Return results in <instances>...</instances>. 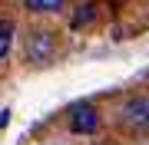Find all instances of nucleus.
<instances>
[{
    "instance_id": "nucleus-3",
    "label": "nucleus",
    "mask_w": 149,
    "mask_h": 145,
    "mask_svg": "<svg viewBox=\"0 0 149 145\" xmlns=\"http://www.w3.org/2000/svg\"><path fill=\"white\" fill-rule=\"evenodd\" d=\"M100 129V112L90 106V102H80V106L70 109V132L76 135H93Z\"/></svg>"
},
{
    "instance_id": "nucleus-4",
    "label": "nucleus",
    "mask_w": 149,
    "mask_h": 145,
    "mask_svg": "<svg viewBox=\"0 0 149 145\" xmlns=\"http://www.w3.org/2000/svg\"><path fill=\"white\" fill-rule=\"evenodd\" d=\"M23 7L30 13H56L66 7V0H23Z\"/></svg>"
},
{
    "instance_id": "nucleus-6",
    "label": "nucleus",
    "mask_w": 149,
    "mask_h": 145,
    "mask_svg": "<svg viewBox=\"0 0 149 145\" xmlns=\"http://www.w3.org/2000/svg\"><path fill=\"white\" fill-rule=\"evenodd\" d=\"M90 20H93V3H83L80 10H76V16H73V23H70V27H73V30H80V27H86Z\"/></svg>"
},
{
    "instance_id": "nucleus-1",
    "label": "nucleus",
    "mask_w": 149,
    "mask_h": 145,
    "mask_svg": "<svg viewBox=\"0 0 149 145\" xmlns=\"http://www.w3.org/2000/svg\"><path fill=\"white\" fill-rule=\"evenodd\" d=\"M119 122L133 132H149V99L146 96H136L129 99L126 106L119 109Z\"/></svg>"
},
{
    "instance_id": "nucleus-5",
    "label": "nucleus",
    "mask_w": 149,
    "mask_h": 145,
    "mask_svg": "<svg viewBox=\"0 0 149 145\" xmlns=\"http://www.w3.org/2000/svg\"><path fill=\"white\" fill-rule=\"evenodd\" d=\"M10 43H13V23L10 20H0V63L10 53Z\"/></svg>"
},
{
    "instance_id": "nucleus-2",
    "label": "nucleus",
    "mask_w": 149,
    "mask_h": 145,
    "mask_svg": "<svg viewBox=\"0 0 149 145\" xmlns=\"http://www.w3.org/2000/svg\"><path fill=\"white\" fill-rule=\"evenodd\" d=\"M56 53V36L50 30H33L27 40V59L30 63H47Z\"/></svg>"
}]
</instances>
